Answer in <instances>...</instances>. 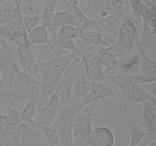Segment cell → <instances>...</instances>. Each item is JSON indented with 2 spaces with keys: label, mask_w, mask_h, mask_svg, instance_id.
<instances>
[{
  "label": "cell",
  "mask_w": 156,
  "mask_h": 146,
  "mask_svg": "<svg viewBox=\"0 0 156 146\" xmlns=\"http://www.w3.org/2000/svg\"><path fill=\"white\" fill-rule=\"evenodd\" d=\"M110 81L117 88L119 97L117 107L122 111H127L134 104L146 100H156V96L152 95L142 85H133L129 78V75L117 71L114 74L108 76Z\"/></svg>",
  "instance_id": "obj_1"
},
{
  "label": "cell",
  "mask_w": 156,
  "mask_h": 146,
  "mask_svg": "<svg viewBox=\"0 0 156 146\" xmlns=\"http://www.w3.org/2000/svg\"><path fill=\"white\" fill-rule=\"evenodd\" d=\"M96 106V103H92L78 108L73 124L74 146H89V137L93 129Z\"/></svg>",
  "instance_id": "obj_2"
},
{
  "label": "cell",
  "mask_w": 156,
  "mask_h": 146,
  "mask_svg": "<svg viewBox=\"0 0 156 146\" xmlns=\"http://www.w3.org/2000/svg\"><path fill=\"white\" fill-rule=\"evenodd\" d=\"M40 66L39 97L37 103L43 106L59 86L65 72L56 69L47 60H38Z\"/></svg>",
  "instance_id": "obj_3"
},
{
  "label": "cell",
  "mask_w": 156,
  "mask_h": 146,
  "mask_svg": "<svg viewBox=\"0 0 156 146\" xmlns=\"http://www.w3.org/2000/svg\"><path fill=\"white\" fill-rule=\"evenodd\" d=\"M82 10L92 19L98 21L111 15L126 17L124 7L129 5L128 0H85Z\"/></svg>",
  "instance_id": "obj_4"
},
{
  "label": "cell",
  "mask_w": 156,
  "mask_h": 146,
  "mask_svg": "<svg viewBox=\"0 0 156 146\" xmlns=\"http://www.w3.org/2000/svg\"><path fill=\"white\" fill-rule=\"evenodd\" d=\"M61 107L62 109L59 108L55 121L57 126L59 146H74L73 135V119L79 106L73 102L69 107Z\"/></svg>",
  "instance_id": "obj_5"
},
{
  "label": "cell",
  "mask_w": 156,
  "mask_h": 146,
  "mask_svg": "<svg viewBox=\"0 0 156 146\" xmlns=\"http://www.w3.org/2000/svg\"><path fill=\"white\" fill-rule=\"evenodd\" d=\"M83 64L79 56L75 58L67 68L60 83H59V102L60 106L69 107L73 104L72 90L73 84L80 75Z\"/></svg>",
  "instance_id": "obj_6"
},
{
  "label": "cell",
  "mask_w": 156,
  "mask_h": 146,
  "mask_svg": "<svg viewBox=\"0 0 156 146\" xmlns=\"http://www.w3.org/2000/svg\"><path fill=\"white\" fill-rule=\"evenodd\" d=\"M59 94V85L45 104L43 106L38 105L34 118L37 124L41 126H50L55 123L60 108Z\"/></svg>",
  "instance_id": "obj_7"
},
{
  "label": "cell",
  "mask_w": 156,
  "mask_h": 146,
  "mask_svg": "<svg viewBox=\"0 0 156 146\" xmlns=\"http://www.w3.org/2000/svg\"><path fill=\"white\" fill-rule=\"evenodd\" d=\"M18 65V60L15 52L0 48V71L2 82L8 90L17 86L15 78V67Z\"/></svg>",
  "instance_id": "obj_8"
},
{
  "label": "cell",
  "mask_w": 156,
  "mask_h": 146,
  "mask_svg": "<svg viewBox=\"0 0 156 146\" xmlns=\"http://www.w3.org/2000/svg\"><path fill=\"white\" fill-rule=\"evenodd\" d=\"M111 97L117 99L119 97V93L104 82H91V88L88 95L85 100L79 102L80 105L78 104V106L79 108H82L92 103L98 104L100 101H104L106 99Z\"/></svg>",
  "instance_id": "obj_9"
},
{
  "label": "cell",
  "mask_w": 156,
  "mask_h": 146,
  "mask_svg": "<svg viewBox=\"0 0 156 146\" xmlns=\"http://www.w3.org/2000/svg\"><path fill=\"white\" fill-rule=\"evenodd\" d=\"M39 92V83H35L27 87L17 85L14 88H10L8 90L7 94L9 106L15 107L16 105L33 98L37 100Z\"/></svg>",
  "instance_id": "obj_10"
},
{
  "label": "cell",
  "mask_w": 156,
  "mask_h": 146,
  "mask_svg": "<svg viewBox=\"0 0 156 146\" xmlns=\"http://www.w3.org/2000/svg\"><path fill=\"white\" fill-rule=\"evenodd\" d=\"M88 58L97 65L104 68V72L107 76L114 74L119 68V57L107 48L91 54H88Z\"/></svg>",
  "instance_id": "obj_11"
},
{
  "label": "cell",
  "mask_w": 156,
  "mask_h": 146,
  "mask_svg": "<svg viewBox=\"0 0 156 146\" xmlns=\"http://www.w3.org/2000/svg\"><path fill=\"white\" fill-rule=\"evenodd\" d=\"M141 110V126L146 131L150 141L156 140V100L143 102Z\"/></svg>",
  "instance_id": "obj_12"
},
{
  "label": "cell",
  "mask_w": 156,
  "mask_h": 146,
  "mask_svg": "<svg viewBox=\"0 0 156 146\" xmlns=\"http://www.w3.org/2000/svg\"><path fill=\"white\" fill-rule=\"evenodd\" d=\"M0 35L8 42L30 45L27 38V32L24 29L22 23L19 21H11L0 26Z\"/></svg>",
  "instance_id": "obj_13"
},
{
  "label": "cell",
  "mask_w": 156,
  "mask_h": 146,
  "mask_svg": "<svg viewBox=\"0 0 156 146\" xmlns=\"http://www.w3.org/2000/svg\"><path fill=\"white\" fill-rule=\"evenodd\" d=\"M117 33L108 34L98 30H85L79 31L77 38L88 45L102 47L103 48L108 47L117 39Z\"/></svg>",
  "instance_id": "obj_14"
},
{
  "label": "cell",
  "mask_w": 156,
  "mask_h": 146,
  "mask_svg": "<svg viewBox=\"0 0 156 146\" xmlns=\"http://www.w3.org/2000/svg\"><path fill=\"white\" fill-rule=\"evenodd\" d=\"M141 67V59L138 50L133 49L119 58L117 71L126 75L139 74Z\"/></svg>",
  "instance_id": "obj_15"
},
{
  "label": "cell",
  "mask_w": 156,
  "mask_h": 146,
  "mask_svg": "<svg viewBox=\"0 0 156 146\" xmlns=\"http://www.w3.org/2000/svg\"><path fill=\"white\" fill-rule=\"evenodd\" d=\"M115 135L109 127L97 126L92 129L89 137V146H114Z\"/></svg>",
  "instance_id": "obj_16"
},
{
  "label": "cell",
  "mask_w": 156,
  "mask_h": 146,
  "mask_svg": "<svg viewBox=\"0 0 156 146\" xmlns=\"http://www.w3.org/2000/svg\"><path fill=\"white\" fill-rule=\"evenodd\" d=\"M21 146H44L37 128L29 123L20 124Z\"/></svg>",
  "instance_id": "obj_17"
},
{
  "label": "cell",
  "mask_w": 156,
  "mask_h": 146,
  "mask_svg": "<svg viewBox=\"0 0 156 146\" xmlns=\"http://www.w3.org/2000/svg\"><path fill=\"white\" fill-rule=\"evenodd\" d=\"M140 43L146 53L155 59L156 55V36L155 29L149 27L145 23L142 22L141 33L140 36Z\"/></svg>",
  "instance_id": "obj_18"
},
{
  "label": "cell",
  "mask_w": 156,
  "mask_h": 146,
  "mask_svg": "<svg viewBox=\"0 0 156 146\" xmlns=\"http://www.w3.org/2000/svg\"><path fill=\"white\" fill-rule=\"evenodd\" d=\"M27 38H28L29 43L33 48L37 46L47 44L53 50V52L57 50V48L55 47L50 42V30L41 24H39L30 30L27 33Z\"/></svg>",
  "instance_id": "obj_19"
},
{
  "label": "cell",
  "mask_w": 156,
  "mask_h": 146,
  "mask_svg": "<svg viewBox=\"0 0 156 146\" xmlns=\"http://www.w3.org/2000/svg\"><path fill=\"white\" fill-rule=\"evenodd\" d=\"M91 88V81L87 78L84 67L81 69L80 75L75 81L72 90V99L73 102H81L85 100Z\"/></svg>",
  "instance_id": "obj_20"
},
{
  "label": "cell",
  "mask_w": 156,
  "mask_h": 146,
  "mask_svg": "<svg viewBox=\"0 0 156 146\" xmlns=\"http://www.w3.org/2000/svg\"><path fill=\"white\" fill-rule=\"evenodd\" d=\"M72 8H73V14H74L76 26L79 31L91 30L101 31L100 27L98 24L97 21L88 17L82 10V9L79 7V5Z\"/></svg>",
  "instance_id": "obj_21"
},
{
  "label": "cell",
  "mask_w": 156,
  "mask_h": 146,
  "mask_svg": "<svg viewBox=\"0 0 156 146\" xmlns=\"http://www.w3.org/2000/svg\"><path fill=\"white\" fill-rule=\"evenodd\" d=\"M64 25L76 26L73 8L69 5L67 9H66L65 10L55 12L53 18H52L51 30H56L59 27Z\"/></svg>",
  "instance_id": "obj_22"
},
{
  "label": "cell",
  "mask_w": 156,
  "mask_h": 146,
  "mask_svg": "<svg viewBox=\"0 0 156 146\" xmlns=\"http://www.w3.org/2000/svg\"><path fill=\"white\" fill-rule=\"evenodd\" d=\"M84 70L87 78L91 82H101L108 79V76L104 72V68L97 65L88 58L87 55V62L83 64Z\"/></svg>",
  "instance_id": "obj_23"
},
{
  "label": "cell",
  "mask_w": 156,
  "mask_h": 146,
  "mask_svg": "<svg viewBox=\"0 0 156 146\" xmlns=\"http://www.w3.org/2000/svg\"><path fill=\"white\" fill-rule=\"evenodd\" d=\"M60 0H46L41 13V25L47 27L49 30H51V22L53 15L56 12V6Z\"/></svg>",
  "instance_id": "obj_24"
},
{
  "label": "cell",
  "mask_w": 156,
  "mask_h": 146,
  "mask_svg": "<svg viewBox=\"0 0 156 146\" xmlns=\"http://www.w3.org/2000/svg\"><path fill=\"white\" fill-rule=\"evenodd\" d=\"M139 53L140 55V59H141V67L139 74L142 75H156V63L155 59L151 58L147 53L145 52L143 48L142 47L141 44L139 41L138 47H137Z\"/></svg>",
  "instance_id": "obj_25"
},
{
  "label": "cell",
  "mask_w": 156,
  "mask_h": 146,
  "mask_svg": "<svg viewBox=\"0 0 156 146\" xmlns=\"http://www.w3.org/2000/svg\"><path fill=\"white\" fill-rule=\"evenodd\" d=\"M128 129V134L126 139L128 146H138L144 138H148L146 131L141 126V125H134L133 126H126Z\"/></svg>",
  "instance_id": "obj_26"
},
{
  "label": "cell",
  "mask_w": 156,
  "mask_h": 146,
  "mask_svg": "<svg viewBox=\"0 0 156 146\" xmlns=\"http://www.w3.org/2000/svg\"><path fill=\"white\" fill-rule=\"evenodd\" d=\"M37 128L41 131L43 136L45 138L48 146H59V135H58L57 126L56 123L50 125V126H41L35 125Z\"/></svg>",
  "instance_id": "obj_27"
},
{
  "label": "cell",
  "mask_w": 156,
  "mask_h": 146,
  "mask_svg": "<svg viewBox=\"0 0 156 146\" xmlns=\"http://www.w3.org/2000/svg\"><path fill=\"white\" fill-rule=\"evenodd\" d=\"M46 0H22L21 10L22 15H39Z\"/></svg>",
  "instance_id": "obj_28"
},
{
  "label": "cell",
  "mask_w": 156,
  "mask_h": 146,
  "mask_svg": "<svg viewBox=\"0 0 156 146\" xmlns=\"http://www.w3.org/2000/svg\"><path fill=\"white\" fill-rule=\"evenodd\" d=\"M15 135H20V124L8 119L0 123V140Z\"/></svg>",
  "instance_id": "obj_29"
},
{
  "label": "cell",
  "mask_w": 156,
  "mask_h": 146,
  "mask_svg": "<svg viewBox=\"0 0 156 146\" xmlns=\"http://www.w3.org/2000/svg\"><path fill=\"white\" fill-rule=\"evenodd\" d=\"M6 111V116H7L8 120H11V121L14 122V123H18L21 124L22 123H31L33 125H36L34 120H31L26 116L24 114L21 113V111L18 110V109H15L14 106H8L5 109Z\"/></svg>",
  "instance_id": "obj_30"
},
{
  "label": "cell",
  "mask_w": 156,
  "mask_h": 146,
  "mask_svg": "<svg viewBox=\"0 0 156 146\" xmlns=\"http://www.w3.org/2000/svg\"><path fill=\"white\" fill-rule=\"evenodd\" d=\"M15 78H16L18 85H21V86L27 87L30 86L35 83H39V81L37 79L33 77L31 75L23 71L19 67L18 64L15 67Z\"/></svg>",
  "instance_id": "obj_31"
},
{
  "label": "cell",
  "mask_w": 156,
  "mask_h": 146,
  "mask_svg": "<svg viewBox=\"0 0 156 146\" xmlns=\"http://www.w3.org/2000/svg\"><path fill=\"white\" fill-rule=\"evenodd\" d=\"M79 30L75 25H64L56 30L58 39L74 40L77 38Z\"/></svg>",
  "instance_id": "obj_32"
},
{
  "label": "cell",
  "mask_w": 156,
  "mask_h": 146,
  "mask_svg": "<svg viewBox=\"0 0 156 146\" xmlns=\"http://www.w3.org/2000/svg\"><path fill=\"white\" fill-rule=\"evenodd\" d=\"M105 48H107L110 51L112 52L113 53H114L119 58L123 56V55H124L125 53L133 50L127 43H126L124 41H123L121 39L117 37V36L115 41L111 46H109L108 47H105Z\"/></svg>",
  "instance_id": "obj_33"
},
{
  "label": "cell",
  "mask_w": 156,
  "mask_h": 146,
  "mask_svg": "<svg viewBox=\"0 0 156 146\" xmlns=\"http://www.w3.org/2000/svg\"><path fill=\"white\" fill-rule=\"evenodd\" d=\"M140 18L142 22L155 29V8L143 5V9L140 13Z\"/></svg>",
  "instance_id": "obj_34"
},
{
  "label": "cell",
  "mask_w": 156,
  "mask_h": 146,
  "mask_svg": "<svg viewBox=\"0 0 156 146\" xmlns=\"http://www.w3.org/2000/svg\"><path fill=\"white\" fill-rule=\"evenodd\" d=\"M129 78L133 85H147V84L155 83L156 81V75H150L142 74L129 75Z\"/></svg>",
  "instance_id": "obj_35"
},
{
  "label": "cell",
  "mask_w": 156,
  "mask_h": 146,
  "mask_svg": "<svg viewBox=\"0 0 156 146\" xmlns=\"http://www.w3.org/2000/svg\"><path fill=\"white\" fill-rule=\"evenodd\" d=\"M37 106V100L36 99H30V100H27L25 105L21 109V113L27 117H28L30 120H34Z\"/></svg>",
  "instance_id": "obj_36"
},
{
  "label": "cell",
  "mask_w": 156,
  "mask_h": 146,
  "mask_svg": "<svg viewBox=\"0 0 156 146\" xmlns=\"http://www.w3.org/2000/svg\"><path fill=\"white\" fill-rule=\"evenodd\" d=\"M41 15H23L22 24L26 31L28 33L30 30L34 28L41 24Z\"/></svg>",
  "instance_id": "obj_37"
},
{
  "label": "cell",
  "mask_w": 156,
  "mask_h": 146,
  "mask_svg": "<svg viewBox=\"0 0 156 146\" xmlns=\"http://www.w3.org/2000/svg\"><path fill=\"white\" fill-rule=\"evenodd\" d=\"M0 146H21L20 135H12L0 140Z\"/></svg>",
  "instance_id": "obj_38"
},
{
  "label": "cell",
  "mask_w": 156,
  "mask_h": 146,
  "mask_svg": "<svg viewBox=\"0 0 156 146\" xmlns=\"http://www.w3.org/2000/svg\"><path fill=\"white\" fill-rule=\"evenodd\" d=\"M128 2L131 8V12L140 17V13L143 9V2L141 0H128Z\"/></svg>",
  "instance_id": "obj_39"
},
{
  "label": "cell",
  "mask_w": 156,
  "mask_h": 146,
  "mask_svg": "<svg viewBox=\"0 0 156 146\" xmlns=\"http://www.w3.org/2000/svg\"><path fill=\"white\" fill-rule=\"evenodd\" d=\"M0 48L5 49V50H9V51H11V52H15V50H14L13 49L9 46L8 41L6 40L2 36V35H0Z\"/></svg>",
  "instance_id": "obj_40"
},
{
  "label": "cell",
  "mask_w": 156,
  "mask_h": 146,
  "mask_svg": "<svg viewBox=\"0 0 156 146\" xmlns=\"http://www.w3.org/2000/svg\"><path fill=\"white\" fill-rule=\"evenodd\" d=\"M143 5L147 7L155 8V0H141Z\"/></svg>",
  "instance_id": "obj_41"
},
{
  "label": "cell",
  "mask_w": 156,
  "mask_h": 146,
  "mask_svg": "<svg viewBox=\"0 0 156 146\" xmlns=\"http://www.w3.org/2000/svg\"><path fill=\"white\" fill-rule=\"evenodd\" d=\"M9 1L12 2L13 3V4H14V6H15V9H17V11H18V12H21V6H20L19 2H18V0H9Z\"/></svg>",
  "instance_id": "obj_42"
},
{
  "label": "cell",
  "mask_w": 156,
  "mask_h": 146,
  "mask_svg": "<svg viewBox=\"0 0 156 146\" xmlns=\"http://www.w3.org/2000/svg\"><path fill=\"white\" fill-rule=\"evenodd\" d=\"M69 5L71 7H74V6H77L79 5V0H67Z\"/></svg>",
  "instance_id": "obj_43"
},
{
  "label": "cell",
  "mask_w": 156,
  "mask_h": 146,
  "mask_svg": "<svg viewBox=\"0 0 156 146\" xmlns=\"http://www.w3.org/2000/svg\"><path fill=\"white\" fill-rule=\"evenodd\" d=\"M5 120H7V116H6V114L3 113H2L0 111V123Z\"/></svg>",
  "instance_id": "obj_44"
},
{
  "label": "cell",
  "mask_w": 156,
  "mask_h": 146,
  "mask_svg": "<svg viewBox=\"0 0 156 146\" xmlns=\"http://www.w3.org/2000/svg\"><path fill=\"white\" fill-rule=\"evenodd\" d=\"M155 141L156 140H154V141H150V143H149V144H147L146 146H155Z\"/></svg>",
  "instance_id": "obj_45"
},
{
  "label": "cell",
  "mask_w": 156,
  "mask_h": 146,
  "mask_svg": "<svg viewBox=\"0 0 156 146\" xmlns=\"http://www.w3.org/2000/svg\"><path fill=\"white\" fill-rule=\"evenodd\" d=\"M8 1H9V0H0V5L5 4V3L7 2Z\"/></svg>",
  "instance_id": "obj_46"
},
{
  "label": "cell",
  "mask_w": 156,
  "mask_h": 146,
  "mask_svg": "<svg viewBox=\"0 0 156 146\" xmlns=\"http://www.w3.org/2000/svg\"><path fill=\"white\" fill-rule=\"evenodd\" d=\"M2 82V74H1V71H0V82Z\"/></svg>",
  "instance_id": "obj_47"
},
{
  "label": "cell",
  "mask_w": 156,
  "mask_h": 146,
  "mask_svg": "<svg viewBox=\"0 0 156 146\" xmlns=\"http://www.w3.org/2000/svg\"><path fill=\"white\" fill-rule=\"evenodd\" d=\"M21 2H22V0H18V2H19V4H20V6H21Z\"/></svg>",
  "instance_id": "obj_48"
}]
</instances>
